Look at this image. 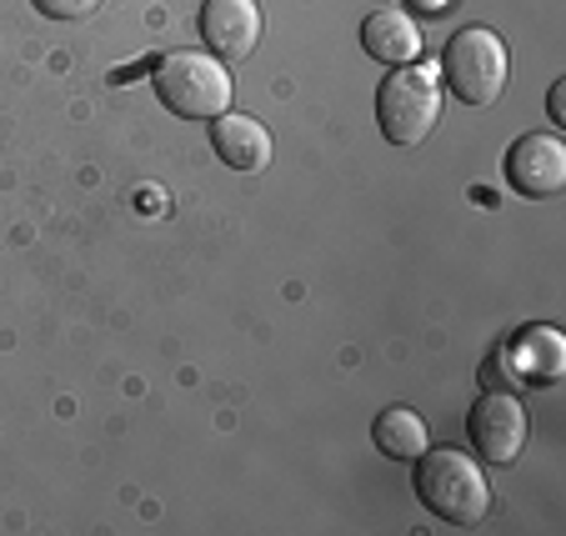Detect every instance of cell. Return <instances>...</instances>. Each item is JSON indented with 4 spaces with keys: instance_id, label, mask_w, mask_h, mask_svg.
<instances>
[{
    "instance_id": "obj_1",
    "label": "cell",
    "mask_w": 566,
    "mask_h": 536,
    "mask_svg": "<svg viewBox=\"0 0 566 536\" xmlns=\"http://www.w3.org/2000/svg\"><path fill=\"white\" fill-rule=\"evenodd\" d=\"M160 106L181 120H216L231 106V75L211 51H166L150 61Z\"/></svg>"
},
{
    "instance_id": "obj_2",
    "label": "cell",
    "mask_w": 566,
    "mask_h": 536,
    "mask_svg": "<svg viewBox=\"0 0 566 536\" xmlns=\"http://www.w3.org/2000/svg\"><path fill=\"white\" fill-rule=\"evenodd\" d=\"M417 496L431 516L451 526H476L492 512V486L481 466L461 451H421L417 456Z\"/></svg>"
},
{
    "instance_id": "obj_3",
    "label": "cell",
    "mask_w": 566,
    "mask_h": 536,
    "mask_svg": "<svg viewBox=\"0 0 566 536\" xmlns=\"http://www.w3.org/2000/svg\"><path fill=\"white\" fill-rule=\"evenodd\" d=\"M441 116V81L427 65H396L376 91V120L391 146H421Z\"/></svg>"
},
{
    "instance_id": "obj_4",
    "label": "cell",
    "mask_w": 566,
    "mask_h": 536,
    "mask_svg": "<svg viewBox=\"0 0 566 536\" xmlns=\"http://www.w3.org/2000/svg\"><path fill=\"white\" fill-rule=\"evenodd\" d=\"M441 75H447V91L461 106H492L506 91V45L496 31L486 25H467L447 41L441 55Z\"/></svg>"
},
{
    "instance_id": "obj_5",
    "label": "cell",
    "mask_w": 566,
    "mask_h": 536,
    "mask_svg": "<svg viewBox=\"0 0 566 536\" xmlns=\"http://www.w3.org/2000/svg\"><path fill=\"white\" fill-rule=\"evenodd\" d=\"M467 437L492 466H512L522 456L526 437H532V421H526V407L512 391H486L467 417Z\"/></svg>"
},
{
    "instance_id": "obj_6",
    "label": "cell",
    "mask_w": 566,
    "mask_h": 536,
    "mask_svg": "<svg viewBox=\"0 0 566 536\" xmlns=\"http://www.w3.org/2000/svg\"><path fill=\"white\" fill-rule=\"evenodd\" d=\"M506 181H512V191L532 196V201L562 196V186H566V146L556 136H546V130L522 136L512 150H506Z\"/></svg>"
},
{
    "instance_id": "obj_7",
    "label": "cell",
    "mask_w": 566,
    "mask_h": 536,
    "mask_svg": "<svg viewBox=\"0 0 566 536\" xmlns=\"http://www.w3.org/2000/svg\"><path fill=\"white\" fill-rule=\"evenodd\" d=\"M201 41L211 55L247 61L261 41V11L256 0H206L201 6Z\"/></svg>"
},
{
    "instance_id": "obj_8",
    "label": "cell",
    "mask_w": 566,
    "mask_h": 536,
    "mask_svg": "<svg viewBox=\"0 0 566 536\" xmlns=\"http://www.w3.org/2000/svg\"><path fill=\"white\" fill-rule=\"evenodd\" d=\"M502 356L522 387H556L566 371V341L556 326H526L512 336V346H502Z\"/></svg>"
},
{
    "instance_id": "obj_9",
    "label": "cell",
    "mask_w": 566,
    "mask_h": 536,
    "mask_svg": "<svg viewBox=\"0 0 566 536\" xmlns=\"http://www.w3.org/2000/svg\"><path fill=\"white\" fill-rule=\"evenodd\" d=\"M211 146L231 171H266L271 166V130L256 116H216L211 120Z\"/></svg>"
},
{
    "instance_id": "obj_10",
    "label": "cell",
    "mask_w": 566,
    "mask_h": 536,
    "mask_svg": "<svg viewBox=\"0 0 566 536\" xmlns=\"http://www.w3.org/2000/svg\"><path fill=\"white\" fill-rule=\"evenodd\" d=\"M361 45L381 65H411L421 55V31L407 11H371L361 21Z\"/></svg>"
},
{
    "instance_id": "obj_11",
    "label": "cell",
    "mask_w": 566,
    "mask_h": 536,
    "mask_svg": "<svg viewBox=\"0 0 566 536\" xmlns=\"http://www.w3.org/2000/svg\"><path fill=\"white\" fill-rule=\"evenodd\" d=\"M371 441L381 446V456H391V462H417L431 437H427V421H421L417 411L386 407L381 417L371 421Z\"/></svg>"
},
{
    "instance_id": "obj_12",
    "label": "cell",
    "mask_w": 566,
    "mask_h": 536,
    "mask_svg": "<svg viewBox=\"0 0 566 536\" xmlns=\"http://www.w3.org/2000/svg\"><path fill=\"white\" fill-rule=\"evenodd\" d=\"M101 0H35V11L51 15V21H86Z\"/></svg>"
},
{
    "instance_id": "obj_13",
    "label": "cell",
    "mask_w": 566,
    "mask_h": 536,
    "mask_svg": "<svg viewBox=\"0 0 566 536\" xmlns=\"http://www.w3.org/2000/svg\"><path fill=\"white\" fill-rule=\"evenodd\" d=\"M411 11H421V15H441V11H451L457 0H407Z\"/></svg>"
}]
</instances>
